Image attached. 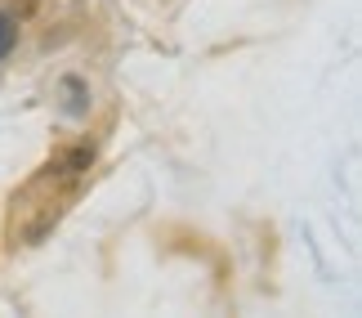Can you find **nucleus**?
<instances>
[{
    "label": "nucleus",
    "mask_w": 362,
    "mask_h": 318,
    "mask_svg": "<svg viewBox=\"0 0 362 318\" xmlns=\"http://www.w3.org/2000/svg\"><path fill=\"white\" fill-rule=\"evenodd\" d=\"M59 108L67 117H86L90 113V86L81 76H63L59 81Z\"/></svg>",
    "instance_id": "f257e3e1"
},
{
    "label": "nucleus",
    "mask_w": 362,
    "mask_h": 318,
    "mask_svg": "<svg viewBox=\"0 0 362 318\" xmlns=\"http://www.w3.org/2000/svg\"><path fill=\"white\" fill-rule=\"evenodd\" d=\"M13 45H18V18L0 9V63L9 59V50H13Z\"/></svg>",
    "instance_id": "f03ea898"
}]
</instances>
